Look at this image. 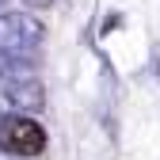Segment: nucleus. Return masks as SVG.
Returning <instances> with one entry per match:
<instances>
[{"label":"nucleus","instance_id":"obj_1","mask_svg":"<svg viewBox=\"0 0 160 160\" xmlns=\"http://www.w3.org/2000/svg\"><path fill=\"white\" fill-rule=\"evenodd\" d=\"M0 141H4V149L8 152H15V156H38L46 149V130L34 122V118H8L4 122V130H0Z\"/></svg>","mask_w":160,"mask_h":160}]
</instances>
